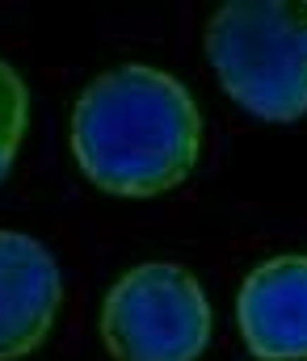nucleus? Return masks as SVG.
Returning a JSON list of instances; mask_svg holds the SVG:
<instances>
[{
  "label": "nucleus",
  "mask_w": 307,
  "mask_h": 361,
  "mask_svg": "<svg viewBox=\"0 0 307 361\" xmlns=\"http://www.w3.org/2000/svg\"><path fill=\"white\" fill-rule=\"evenodd\" d=\"M203 118L181 80L160 68L126 63L97 76L72 114L80 173L118 197L177 189L198 164Z\"/></svg>",
  "instance_id": "f257e3e1"
},
{
  "label": "nucleus",
  "mask_w": 307,
  "mask_h": 361,
  "mask_svg": "<svg viewBox=\"0 0 307 361\" xmlns=\"http://www.w3.org/2000/svg\"><path fill=\"white\" fill-rule=\"evenodd\" d=\"M25 118H30L25 80L17 76V68H8L0 59V180L13 169V156L25 139Z\"/></svg>",
  "instance_id": "423d86ee"
},
{
  "label": "nucleus",
  "mask_w": 307,
  "mask_h": 361,
  "mask_svg": "<svg viewBox=\"0 0 307 361\" xmlns=\"http://www.w3.org/2000/svg\"><path fill=\"white\" fill-rule=\"evenodd\" d=\"M236 319L261 361L307 357V257H274L244 277Z\"/></svg>",
  "instance_id": "39448f33"
},
{
  "label": "nucleus",
  "mask_w": 307,
  "mask_h": 361,
  "mask_svg": "<svg viewBox=\"0 0 307 361\" xmlns=\"http://www.w3.org/2000/svg\"><path fill=\"white\" fill-rule=\"evenodd\" d=\"M206 55L248 114L265 122L307 114V0H227L206 25Z\"/></svg>",
  "instance_id": "f03ea898"
},
{
  "label": "nucleus",
  "mask_w": 307,
  "mask_h": 361,
  "mask_svg": "<svg viewBox=\"0 0 307 361\" xmlns=\"http://www.w3.org/2000/svg\"><path fill=\"white\" fill-rule=\"evenodd\" d=\"M64 302L55 257L21 235L0 231V361H17L34 353Z\"/></svg>",
  "instance_id": "20e7f679"
},
{
  "label": "nucleus",
  "mask_w": 307,
  "mask_h": 361,
  "mask_svg": "<svg viewBox=\"0 0 307 361\" xmlns=\"http://www.w3.org/2000/svg\"><path fill=\"white\" fill-rule=\"evenodd\" d=\"M102 341L114 361H198L210 341V307L181 265H139L109 290Z\"/></svg>",
  "instance_id": "7ed1b4c3"
}]
</instances>
